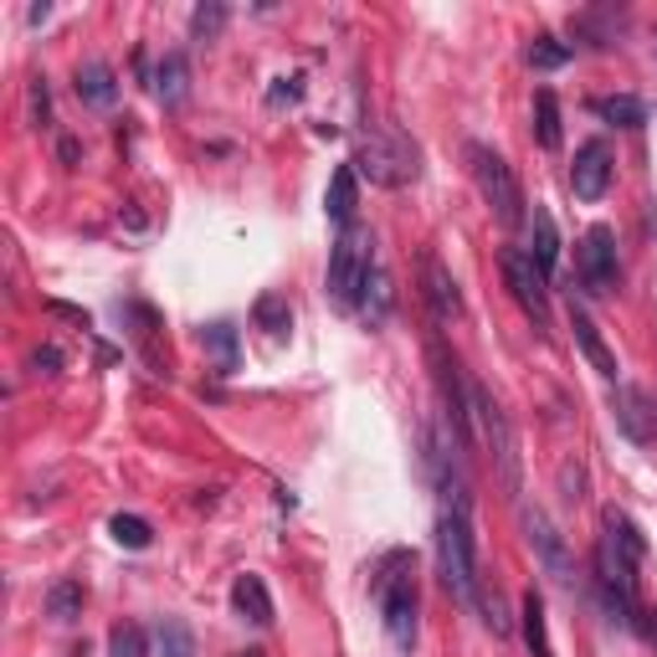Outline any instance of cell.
<instances>
[{
  "instance_id": "ac0fdd59",
  "label": "cell",
  "mask_w": 657,
  "mask_h": 657,
  "mask_svg": "<svg viewBox=\"0 0 657 657\" xmlns=\"http://www.w3.org/2000/svg\"><path fill=\"white\" fill-rule=\"evenodd\" d=\"M591 114L611 129H642L647 124V103L642 98H627V93H611V98H591Z\"/></svg>"
},
{
  "instance_id": "ba28073f",
  "label": "cell",
  "mask_w": 657,
  "mask_h": 657,
  "mask_svg": "<svg viewBox=\"0 0 657 657\" xmlns=\"http://www.w3.org/2000/svg\"><path fill=\"white\" fill-rule=\"evenodd\" d=\"M503 278H508V288H514V298H519V309L534 319V324H544L550 319V293H544V278L540 268H534V257L519 247H503Z\"/></svg>"
},
{
  "instance_id": "f1b7e54d",
  "label": "cell",
  "mask_w": 657,
  "mask_h": 657,
  "mask_svg": "<svg viewBox=\"0 0 657 657\" xmlns=\"http://www.w3.org/2000/svg\"><path fill=\"white\" fill-rule=\"evenodd\" d=\"M524 57H529V67H540V73H555V67H565V62H570V47H565V41H555V37H534Z\"/></svg>"
},
{
  "instance_id": "8fae6325",
  "label": "cell",
  "mask_w": 657,
  "mask_h": 657,
  "mask_svg": "<svg viewBox=\"0 0 657 657\" xmlns=\"http://www.w3.org/2000/svg\"><path fill=\"white\" fill-rule=\"evenodd\" d=\"M422 272H426V304H431V319H437V324L458 319V313H463V293H458V278L442 268L437 252H426Z\"/></svg>"
},
{
  "instance_id": "5bb4252c",
  "label": "cell",
  "mask_w": 657,
  "mask_h": 657,
  "mask_svg": "<svg viewBox=\"0 0 657 657\" xmlns=\"http://www.w3.org/2000/svg\"><path fill=\"white\" fill-rule=\"evenodd\" d=\"M529 236H534L529 257H534V268L550 278V272L561 268V232H555V221H550V211H544L540 201H534V211H529Z\"/></svg>"
},
{
  "instance_id": "7402d4cb",
  "label": "cell",
  "mask_w": 657,
  "mask_h": 657,
  "mask_svg": "<svg viewBox=\"0 0 657 657\" xmlns=\"http://www.w3.org/2000/svg\"><path fill=\"white\" fill-rule=\"evenodd\" d=\"M390 304H396V288H390L386 272L375 268V272H370V283H365V293H360V313H365L370 324H386Z\"/></svg>"
},
{
  "instance_id": "5b68a950",
  "label": "cell",
  "mask_w": 657,
  "mask_h": 657,
  "mask_svg": "<svg viewBox=\"0 0 657 657\" xmlns=\"http://www.w3.org/2000/svg\"><path fill=\"white\" fill-rule=\"evenodd\" d=\"M467 159H473V180L484 191L488 211L499 216V227H519L524 191H519V180H514V170H508V159L499 150H488V144H467Z\"/></svg>"
},
{
  "instance_id": "484cf974",
  "label": "cell",
  "mask_w": 657,
  "mask_h": 657,
  "mask_svg": "<svg viewBox=\"0 0 657 657\" xmlns=\"http://www.w3.org/2000/svg\"><path fill=\"white\" fill-rule=\"evenodd\" d=\"M206 349L216 355V375H232L242 365V355H236V328L232 324H211L206 328Z\"/></svg>"
},
{
  "instance_id": "f546056e",
  "label": "cell",
  "mask_w": 657,
  "mask_h": 657,
  "mask_svg": "<svg viewBox=\"0 0 657 657\" xmlns=\"http://www.w3.org/2000/svg\"><path fill=\"white\" fill-rule=\"evenodd\" d=\"M108 657H144V632H139L134 621H118L114 632H108Z\"/></svg>"
},
{
  "instance_id": "e0dca14e",
  "label": "cell",
  "mask_w": 657,
  "mask_h": 657,
  "mask_svg": "<svg viewBox=\"0 0 657 657\" xmlns=\"http://www.w3.org/2000/svg\"><path fill=\"white\" fill-rule=\"evenodd\" d=\"M78 98L93 108H114L118 103V78L108 62H82L78 67Z\"/></svg>"
},
{
  "instance_id": "6da1fadb",
  "label": "cell",
  "mask_w": 657,
  "mask_h": 657,
  "mask_svg": "<svg viewBox=\"0 0 657 657\" xmlns=\"http://www.w3.org/2000/svg\"><path fill=\"white\" fill-rule=\"evenodd\" d=\"M642 561H647L642 529L621 508H606L601 514V540H596V580L621 627H637V565Z\"/></svg>"
},
{
  "instance_id": "8d00e7d4",
  "label": "cell",
  "mask_w": 657,
  "mask_h": 657,
  "mask_svg": "<svg viewBox=\"0 0 657 657\" xmlns=\"http://www.w3.org/2000/svg\"><path fill=\"white\" fill-rule=\"evenodd\" d=\"M653 637H657V611H653Z\"/></svg>"
},
{
  "instance_id": "4dcf8cb0",
  "label": "cell",
  "mask_w": 657,
  "mask_h": 657,
  "mask_svg": "<svg viewBox=\"0 0 657 657\" xmlns=\"http://www.w3.org/2000/svg\"><path fill=\"white\" fill-rule=\"evenodd\" d=\"M298 98H304V78L293 73V78H278L268 88V108H283V103H298Z\"/></svg>"
},
{
  "instance_id": "44dd1931",
  "label": "cell",
  "mask_w": 657,
  "mask_h": 657,
  "mask_svg": "<svg viewBox=\"0 0 657 657\" xmlns=\"http://www.w3.org/2000/svg\"><path fill=\"white\" fill-rule=\"evenodd\" d=\"M252 319H257V328H268L272 339H288V328H293V309H288L283 293H262V298L252 304Z\"/></svg>"
},
{
  "instance_id": "cb8c5ba5",
  "label": "cell",
  "mask_w": 657,
  "mask_h": 657,
  "mask_svg": "<svg viewBox=\"0 0 657 657\" xmlns=\"http://www.w3.org/2000/svg\"><path fill=\"white\" fill-rule=\"evenodd\" d=\"M155 647H159V657H195V632L180 617H159Z\"/></svg>"
},
{
  "instance_id": "603a6c76",
  "label": "cell",
  "mask_w": 657,
  "mask_h": 657,
  "mask_svg": "<svg viewBox=\"0 0 657 657\" xmlns=\"http://www.w3.org/2000/svg\"><path fill=\"white\" fill-rule=\"evenodd\" d=\"M82 601H88L82 580H57V585L47 591V617H52V621H78Z\"/></svg>"
},
{
  "instance_id": "4316f807",
  "label": "cell",
  "mask_w": 657,
  "mask_h": 657,
  "mask_svg": "<svg viewBox=\"0 0 657 657\" xmlns=\"http://www.w3.org/2000/svg\"><path fill=\"white\" fill-rule=\"evenodd\" d=\"M227 21H232V11H227L221 0H206V5H195L191 11V37L195 41H216L221 31H227Z\"/></svg>"
},
{
  "instance_id": "277c9868",
  "label": "cell",
  "mask_w": 657,
  "mask_h": 657,
  "mask_svg": "<svg viewBox=\"0 0 657 657\" xmlns=\"http://www.w3.org/2000/svg\"><path fill=\"white\" fill-rule=\"evenodd\" d=\"M349 165H355V175H365L370 185H386V191L411 185V180L422 175V155H416V144H411L401 129L370 134L365 144H360V155L349 159Z\"/></svg>"
},
{
  "instance_id": "83f0119b",
  "label": "cell",
  "mask_w": 657,
  "mask_h": 657,
  "mask_svg": "<svg viewBox=\"0 0 657 657\" xmlns=\"http://www.w3.org/2000/svg\"><path fill=\"white\" fill-rule=\"evenodd\" d=\"M114 540L124 544V550H150V540H155V529H150V519H139V514H114Z\"/></svg>"
},
{
  "instance_id": "d6a6232c",
  "label": "cell",
  "mask_w": 657,
  "mask_h": 657,
  "mask_svg": "<svg viewBox=\"0 0 657 657\" xmlns=\"http://www.w3.org/2000/svg\"><path fill=\"white\" fill-rule=\"evenodd\" d=\"M31 365H37V370H47V375H52V370L62 365V349H57V345H41L37 355H31Z\"/></svg>"
},
{
  "instance_id": "9a60e30c",
  "label": "cell",
  "mask_w": 657,
  "mask_h": 657,
  "mask_svg": "<svg viewBox=\"0 0 657 657\" xmlns=\"http://www.w3.org/2000/svg\"><path fill=\"white\" fill-rule=\"evenodd\" d=\"M570 328H576V345L585 349V360L606 375V381H617V355L606 349V339L596 334V324H591V313L580 309V304H570Z\"/></svg>"
},
{
  "instance_id": "2e32d148",
  "label": "cell",
  "mask_w": 657,
  "mask_h": 657,
  "mask_svg": "<svg viewBox=\"0 0 657 657\" xmlns=\"http://www.w3.org/2000/svg\"><path fill=\"white\" fill-rule=\"evenodd\" d=\"M232 606H236V617L252 621V627H272V596H268V585H262V576H236Z\"/></svg>"
},
{
  "instance_id": "d4e9b609",
  "label": "cell",
  "mask_w": 657,
  "mask_h": 657,
  "mask_svg": "<svg viewBox=\"0 0 657 657\" xmlns=\"http://www.w3.org/2000/svg\"><path fill=\"white\" fill-rule=\"evenodd\" d=\"M534 134H540L544 150H561V103H555L550 88L534 93Z\"/></svg>"
},
{
  "instance_id": "836d02e7",
  "label": "cell",
  "mask_w": 657,
  "mask_h": 657,
  "mask_svg": "<svg viewBox=\"0 0 657 657\" xmlns=\"http://www.w3.org/2000/svg\"><path fill=\"white\" fill-rule=\"evenodd\" d=\"M82 159V144L78 139H62V165H78Z\"/></svg>"
},
{
  "instance_id": "d6986e66",
  "label": "cell",
  "mask_w": 657,
  "mask_h": 657,
  "mask_svg": "<svg viewBox=\"0 0 657 657\" xmlns=\"http://www.w3.org/2000/svg\"><path fill=\"white\" fill-rule=\"evenodd\" d=\"M519 617H524V642H529V657H555V647H550V627H544V596H540V591H524Z\"/></svg>"
},
{
  "instance_id": "d590c367",
  "label": "cell",
  "mask_w": 657,
  "mask_h": 657,
  "mask_svg": "<svg viewBox=\"0 0 657 657\" xmlns=\"http://www.w3.org/2000/svg\"><path fill=\"white\" fill-rule=\"evenodd\" d=\"M242 657H262V653H257V647H252V653H242Z\"/></svg>"
},
{
  "instance_id": "52a82bcc",
  "label": "cell",
  "mask_w": 657,
  "mask_h": 657,
  "mask_svg": "<svg viewBox=\"0 0 657 657\" xmlns=\"http://www.w3.org/2000/svg\"><path fill=\"white\" fill-rule=\"evenodd\" d=\"M576 272H580V283H585V293H596V298H611L617 293V232L606 227V221H596L591 232L580 236V247H576Z\"/></svg>"
},
{
  "instance_id": "1f68e13d",
  "label": "cell",
  "mask_w": 657,
  "mask_h": 657,
  "mask_svg": "<svg viewBox=\"0 0 657 657\" xmlns=\"http://www.w3.org/2000/svg\"><path fill=\"white\" fill-rule=\"evenodd\" d=\"M31 118H37L41 129L52 124V93H47V78L31 82Z\"/></svg>"
},
{
  "instance_id": "4fadbf2b",
  "label": "cell",
  "mask_w": 657,
  "mask_h": 657,
  "mask_svg": "<svg viewBox=\"0 0 657 657\" xmlns=\"http://www.w3.org/2000/svg\"><path fill=\"white\" fill-rule=\"evenodd\" d=\"M355 206H360V175H355V165H339V170L328 175L324 211H328V221L345 232V227H355Z\"/></svg>"
},
{
  "instance_id": "e575fe53",
  "label": "cell",
  "mask_w": 657,
  "mask_h": 657,
  "mask_svg": "<svg viewBox=\"0 0 657 657\" xmlns=\"http://www.w3.org/2000/svg\"><path fill=\"white\" fill-rule=\"evenodd\" d=\"M52 16V5H47V0H41V5H31V11H26V21H31V26H41V21Z\"/></svg>"
},
{
  "instance_id": "9c48e42d",
  "label": "cell",
  "mask_w": 657,
  "mask_h": 657,
  "mask_svg": "<svg viewBox=\"0 0 657 657\" xmlns=\"http://www.w3.org/2000/svg\"><path fill=\"white\" fill-rule=\"evenodd\" d=\"M611 150L601 144V139H585L576 150V165H570V191L576 201H601V195L611 191Z\"/></svg>"
},
{
  "instance_id": "7a4b0ae2",
  "label": "cell",
  "mask_w": 657,
  "mask_h": 657,
  "mask_svg": "<svg viewBox=\"0 0 657 657\" xmlns=\"http://www.w3.org/2000/svg\"><path fill=\"white\" fill-rule=\"evenodd\" d=\"M467 422H473V437H484L488 452L499 458V473H503V488L519 493L524 478H519V437L508 426V411L499 407V396L478 381H467Z\"/></svg>"
},
{
  "instance_id": "7c38bea8",
  "label": "cell",
  "mask_w": 657,
  "mask_h": 657,
  "mask_svg": "<svg viewBox=\"0 0 657 657\" xmlns=\"http://www.w3.org/2000/svg\"><path fill=\"white\" fill-rule=\"evenodd\" d=\"M524 529H529V540H534V550H540V561L550 565V576L555 580H565V585H570V555H565V544H561V534H555V524L544 519L540 508H534V514H529V508H524Z\"/></svg>"
},
{
  "instance_id": "3957f363",
  "label": "cell",
  "mask_w": 657,
  "mask_h": 657,
  "mask_svg": "<svg viewBox=\"0 0 657 657\" xmlns=\"http://www.w3.org/2000/svg\"><path fill=\"white\" fill-rule=\"evenodd\" d=\"M370 272H375V236H370V227H345L328 252V298L339 309H360Z\"/></svg>"
},
{
  "instance_id": "30bf717a",
  "label": "cell",
  "mask_w": 657,
  "mask_h": 657,
  "mask_svg": "<svg viewBox=\"0 0 657 657\" xmlns=\"http://www.w3.org/2000/svg\"><path fill=\"white\" fill-rule=\"evenodd\" d=\"M611 411H617V426L632 437V442H653L657 411H653V401H647V390L617 386V396H611Z\"/></svg>"
},
{
  "instance_id": "8992f818",
  "label": "cell",
  "mask_w": 657,
  "mask_h": 657,
  "mask_svg": "<svg viewBox=\"0 0 657 657\" xmlns=\"http://www.w3.org/2000/svg\"><path fill=\"white\" fill-rule=\"evenodd\" d=\"M381 617H386L396 647L416 642V576H411V555H401V550L381 570Z\"/></svg>"
},
{
  "instance_id": "ffe728a7",
  "label": "cell",
  "mask_w": 657,
  "mask_h": 657,
  "mask_svg": "<svg viewBox=\"0 0 657 657\" xmlns=\"http://www.w3.org/2000/svg\"><path fill=\"white\" fill-rule=\"evenodd\" d=\"M185 93H191V62L180 57V52H170V57L155 67V98L165 108H175Z\"/></svg>"
}]
</instances>
